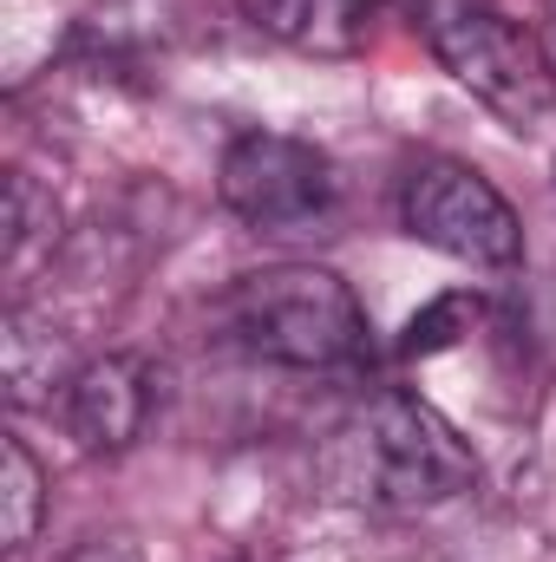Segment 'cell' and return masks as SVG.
I'll list each match as a JSON object with an SVG mask.
<instances>
[{
	"mask_svg": "<svg viewBox=\"0 0 556 562\" xmlns=\"http://www.w3.org/2000/svg\"><path fill=\"white\" fill-rule=\"evenodd\" d=\"M334 164L327 150L288 132H243L223 150L216 170V196L236 223H249L256 236H294L308 223H321L334 210Z\"/></svg>",
	"mask_w": 556,
	"mask_h": 562,
	"instance_id": "5",
	"label": "cell"
},
{
	"mask_svg": "<svg viewBox=\"0 0 556 562\" xmlns=\"http://www.w3.org/2000/svg\"><path fill=\"white\" fill-rule=\"evenodd\" d=\"M407 13L425 33L432 59L498 119L531 125L556 105V66L544 53V33L518 26L498 0H407Z\"/></svg>",
	"mask_w": 556,
	"mask_h": 562,
	"instance_id": "3",
	"label": "cell"
},
{
	"mask_svg": "<svg viewBox=\"0 0 556 562\" xmlns=\"http://www.w3.org/2000/svg\"><path fill=\"white\" fill-rule=\"evenodd\" d=\"M400 229L471 269H518L524 262V223L504 203V190L458 164V157H419L400 183Z\"/></svg>",
	"mask_w": 556,
	"mask_h": 562,
	"instance_id": "4",
	"label": "cell"
},
{
	"mask_svg": "<svg viewBox=\"0 0 556 562\" xmlns=\"http://www.w3.org/2000/svg\"><path fill=\"white\" fill-rule=\"evenodd\" d=\"M66 562H144V550L125 537V530H99V537H86Z\"/></svg>",
	"mask_w": 556,
	"mask_h": 562,
	"instance_id": "12",
	"label": "cell"
},
{
	"mask_svg": "<svg viewBox=\"0 0 556 562\" xmlns=\"http://www.w3.org/2000/svg\"><path fill=\"white\" fill-rule=\"evenodd\" d=\"M40 524H46V471L26 451V438H7L0 445V543L26 550Z\"/></svg>",
	"mask_w": 556,
	"mask_h": 562,
	"instance_id": "10",
	"label": "cell"
},
{
	"mask_svg": "<svg viewBox=\"0 0 556 562\" xmlns=\"http://www.w3.org/2000/svg\"><path fill=\"white\" fill-rule=\"evenodd\" d=\"M243 20L308 59H354L374 33V0H243Z\"/></svg>",
	"mask_w": 556,
	"mask_h": 562,
	"instance_id": "8",
	"label": "cell"
},
{
	"mask_svg": "<svg viewBox=\"0 0 556 562\" xmlns=\"http://www.w3.org/2000/svg\"><path fill=\"white\" fill-rule=\"evenodd\" d=\"M59 419L73 431V445L92 451V458L132 451L144 419H151V367H144L138 353H99V360H86L79 380L59 400Z\"/></svg>",
	"mask_w": 556,
	"mask_h": 562,
	"instance_id": "6",
	"label": "cell"
},
{
	"mask_svg": "<svg viewBox=\"0 0 556 562\" xmlns=\"http://www.w3.org/2000/svg\"><path fill=\"white\" fill-rule=\"evenodd\" d=\"M478 294H465V288H452V294H432L425 307H419L413 321L400 327V340H393V353L400 360H438V353H452L471 327H478Z\"/></svg>",
	"mask_w": 556,
	"mask_h": 562,
	"instance_id": "11",
	"label": "cell"
},
{
	"mask_svg": "<svg viewBox=\"0 0 556 562\" xmlns=\"http://www.w3.org/2000/svg\"><path fill=\"white\" fill-rule=\"evenodd\" d=\"M53 243H59V203H53V190H40L33 170H13L7 177V281L20 288V281L33 276L40 256H53Z\"/></svg>",
	"mask_w": 556,
	"mask_h": 562,
	"instance_id": "9",
	"label": "cell"
},
{
	"mask_svg": "<svg viewBox=\"0 0 556 562\" xmlns=\"http://www.w3.org/2000/svg\"><path fill=\"white\" fill-rule=\"evenodd\" d=\"M79 353H73V340L46 321V314H33V307H7V321H0V380H7V400L26 413V406H53V400H66V386L79 380Z\"/></svg>",
	"mask_w": 556,
	"mask_h": 562,
	"instance_id": "7",
	"label": "cell"
},
{
	"mask_svg": "<svg viewBox=\"0 0 556 562\" xmlns=\"http://www.w3.org/2000/svg\"><path fill=\"white\" fill-rule=\"evenodd\" d=\"M334 477L347 484V497H367V504H387V510H425V504H445V497L471 491L478 458L438 406L387 386L341 431Z\"/></svg>",
	"mask_w": 556,
	"mask_h": 562,
	"instance_id": "2",
	"label": "cell"
},
{
	"mask_svg": "<svg viewBox=\"0 0 556 562\" xmlns=\"http://www.w3.org/2000/svg\"><path fill=\"white\" fill-rule=\"evenodd\" d=\"M216 327L249 360L294 367V373H334L367 353V314L354 288L314 262H276L236 276L216 301Z\"/></svg>",
	"mask_w": 556,
	"mask_h": 562,
	"instance_id": "1",
	"label": "cell"
}]
</instances>
